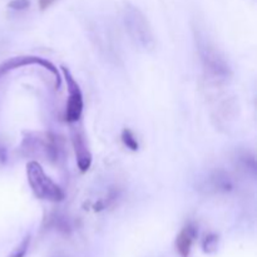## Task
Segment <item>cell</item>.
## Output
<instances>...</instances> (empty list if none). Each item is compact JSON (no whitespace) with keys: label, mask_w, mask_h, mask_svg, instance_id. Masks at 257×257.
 I'll return each instance as SVG.
<instances>
[{"label":"cell","mask_w":257,"mask_h":257,"mask_svg":"<svg viewBox=\"0 0 257 257\" xmlns=\"http://www.w3.org/2000/svg\"><path fill=\"white\" fill-rule=\"evenodd\" d=\"M197 227L192 223H188L181 230L176 238V251L182 257H187L190 255L191 248H192L193 242L197 238Z\"/></svg>","instance_id":"obj_9"},{"label":"cell","mask_w":257,"mask_h":257,"mask_svg":"<svg viewBox=\"0 0 257 257\" xmlns=\"http://www.w3.org/2000/svg\"><path fill=\"white\" fill-rule=\"evenodd\" d=\"M218 247V236L216 233H208L202 241V248L205 253H215Z\"/></svg>","instance_id":"obj_12"},{"label":"cell","mask_w":257,"mask_h":257,"mask_svg":"<svg viewBox=\"0 0 257 257\" xmlns=\"http://www.w3.org/2000/svg\"><path fill=\"white\" fill-rule=\"evenodd\" d=\"M57 2L58 0H38V4H39L40 10H47L48 8H50Z\"/></svg>","instance_id":"obj_15"},{"label":"cell","mask_w":257,"mask_h":257,"mask_svg":"<svg viewBox=\"0 0 257 257\" xmlns=\"http://www.w3.org/2000/svg\"><path fill=\"white\" fill-rule=\"evenodd\" d=\"M30 240H32V238H30V235L25 236V237L23 238L22 242L12 251V253L8 257H25L28 252V248H29L30 246Z\"/></svg>","instance_id":"obj_13"},{"label":"cell","mask_w":257,"mask_h":257,"mask_svg":"<svg viewBox=\"0 0 257 257\" xmlns=\"http://www.w3.org/2000/svg\"><path fill=\"white\" fill-rule=\"evenodd\" d=\"M235 187L233 180L227 172L217 170L211 172L202 182V190L208 195H225L230 193Z\"/></svg>","instance_id":"obj_8"},{"label":"cell","mask_w":257,"mask_h":257,"mask_svg":"<svg viewBox=\"0 0 257 257\" xmlns=\"http://www.w3.org/2000/svg\"><path fill=\"white\" fill-rule=\"evenodd\" d=\"M32 65H38V67L47 69L54 77L55 88L59 89L60 84H62V74H60L59 69L52 62L44 59V58L37 57V55H18V57L4 60L0 64V79L13 70L19 69L22 67H32Z\"/></svg>","instance_id":"obj_5"},{"label":"cell","mask_w":257,"mask_h":257,"mask_svg":"<svg viewBox=\"0 0 257 257\" xmlns=\"http://www.w3.org/2000/svg\"><path fill=\"white\" fill-rule=\"evenodd\" d=\"M70 137H72L73 150H74L75 161L77 166L82 173H85L90 168L93 162L92 153L88 147L87 138L82 127H72L70 130Z\"/></svg>","instance_id":"obj_7"},{"label":"cell","mask_w":257,"mask_h":257,"mask_svg":"<svg viewBox=\"0 0 257 257\" xmlns=\"http://www.w3.org/2000/svg\"><path fill=\"white\" fill-rule=\"evenodd\" d=\"M123 24L128 37L138 49L151 52L156 47V37L150 20L145 14L132 4H127L123 9Z\"/></svg>","instance_id":"obj_2"},{"label":"cell","mask_w":257,"mask_h":257,"mask_svg":"<svg viewBox=\"0 0 257 257\" xmlns=\"http://www.w3.org/2000/svg\"><path fill=\"white\" fill-rule=\"evenodd\" d=\"M195 40L201 65L207 82L213 87L226 84L232 78V69L226 55L201 30H196Z\"/></svg>","instance_id":"obj_1"},{"label":"cell","mask_w":257,"mask_h":257,"mask_svg":"<svg viewBox=\"0 0 257 257\" xmlns=\"http://www.w3.org/2000/svg\"><path fill=\"white\" fill-rule=\"evenodd\" d=\"M22 151L28 157H43L52 163L58 162L60 157L58 138L52 133H27L23 138Z\"/></svg>","instance_id":"obj_4"},{"label":"cell","mask_w":257,"mask_h":257,"mask_svg":"<svg viewBox=\"0 0 257 257\" xmlns=\"http://www.w3.org/2000/svg\"><path fill=\"white\" fill-rule=\"evenodd\" d=\"M29 5H30V0H12L8 7H9L10 9L18 10V12H19V10L28 9Z\"/></svg>","instance_id":"obj_14"},{"label":"cell","mask_w":257,"mask_h":257,"mask_svg":"<svg viewBox=\"0 0 257 257\" xmlns=\"http://www.w3.org/2000/svg\"><path fill=\"white\" fill-rule=\"evenodd\" d=\"M27 180L35 197L49 202H60L64 200V191L45 173L38 161L27 163Z\"/></svg>","instance_id":"obj_3"},{"label":"cell","mask_w":257,"mask_h":257,"mask_svg":"<svg viewBox=\"0 0 257 257\" xmlns=\"http://www.w3.org/2000/svg\"><path fill=\"white\" fill-rule=\"evenodd\" d=\"M60 74L64 77L65 83H67L68 93H69L67 107H65V120L68 123H70V124L78 123L80 120V118H82L83 108H84L83 93L80 90L77 79L73 77V74L67 67H64V65L60 67Z\"/></svg>","instance_id":"obj_6"},{"label":"cell","mask_w":257,"mask_h":257,"mask_svg":"<svg viewBox=\"0 0 257 257\" xmlns=\"http://www.w3.org/2000/svg\"><path fill=\"white\" fill-rule=\"evenodd\" d=\"M215 119H217L218 124H228L231 120L235 119L237 114V103L231 98L225 97L218 100L215 105Z\"/></svg>","instance_id":"obj_10"},{"label":"cell","mask_w":257,"mask_h":257,"mask_svg":"<svg viewBox=\"0 0 257 257\" xmlns=\"http://www.w3.org/2000/svg\"><path fill=\"white\" fill-rule=\"evenodd\" d=\"M120 138H122L123 145H124L128 150L133 151V152L138 151V148H140V143H138V140L137 137H136L135 133H133V131H131L130 128H124V130L122 131V136H120Z\"/></svg>","instance_id":"obj_11"}]
</instances>
